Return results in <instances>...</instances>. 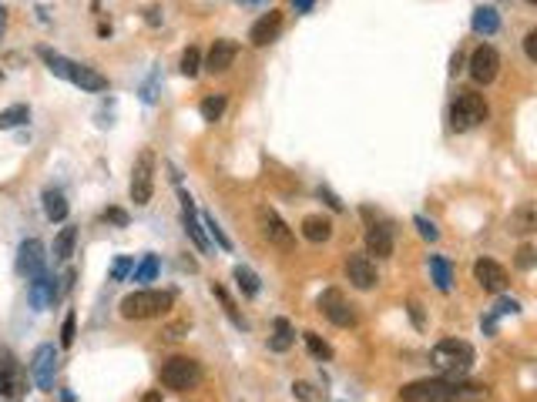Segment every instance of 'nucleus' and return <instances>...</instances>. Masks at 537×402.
<instances>
[{
	"instance_id": "obj_1",
	"label": "nucleus",
	"mask_w": 537,
	"mask_h": 402,
	"mask_svg": "<svg viewBox=\"0 0 537 402\" xmlns=\"http://www.w3.org/2000/svg\"><path fill=\"white\" fill-rule=\"evenodd\" d=\"M480 386H470L463 389L453 379H417V382H407L400 389V399L403 402H460L467 392H477Z\"/></svg>"
},
{
	"instance_id": "obj_2",
	"label": "nucleus",
	"mask_w": 537,
	"mask_h": 402,
	"mask_svg": "<svg viewBox=\"0 0 537 402\" xmlns=\"http://www.w3.org/2000/svg\"><path fill=\"white\" fill-rule=\"evenodd\" d=\"M175 305L171 292H154V289H138L121 299V315L128 322H145V318H158Z\"/></svg>"
},
{
	"instance_id": "obj_3",
	"label": "nucleus",
	"mask_w": 537,
	"mask_h": 402,
	"mask_svg": "<svg viewBox=\"0 0 537 402\" xmlns=\"http://www.w3.org/2000/svg\"><path fill=\"white\" fill-rule=\"evenodd\" d=\"M473 359H477V352H473L470 342H463V339H443V342H436L434 352H430V362L453 379L470 372Z\"/></svg>"
},
{
	"instance_id": "obj_4",
	"label": "nucleus",
	"mask_w": 537,
	"mask_h": 402,
	"mask_svg": "<svg viewBox=\"0 0 537 402\" xmlns=\"http://www.w3.org/2000/svg\"><path fill=\"white\" fill-rule=\"evenodd\" d=\"M487 114H490V108H487L484 94L463 91L460 98L450 104V127H453V131H470V127L484 125Z\"/></svg>"
},
{
	"instance_id": "obj_5",
	"label": "nucleus",
	"mask_w": 537,
	"mask_h": 402,
	"mask_svg": "<svg viewBox=\"0 0 537 402\" xmlns=\"http://www.w3.org/2000/svg\"><path fill=\"white\" fill-rule=\"evenodd\" d=\"M202 382V365L188 359V355H171L165 359L162 365V386L165 389H175V392H185V389H195Z\"/></svg>"
},
{
	"instance_id": "obj_6",
	"label": "nucleus",
	"mask_w": 537,
	"mask_h": 402,
	"mask_svg": "<svg viewBox=\"0 0 537 402\" xmlns=\"http://www.w3.org/2000/svg\"><path fill=\"white\" fill-rule=\"evenodd\" d=\"M154 151L152 148H145L135 158V168H131V201L135 205H148L154 195Z\"/></svg>"
},
{
	"instance_id": "obj_7",
	"label": "nucleus",
	"mask_w": 537,
	"mask_h": 402,
	"mask_svg": "<svg viewBox=\"0 0 537 402\" xmlns=\"http://www.w3.org/2000/svg\"><path fill=\"white\" fill-rule=\"evenodd\" d=\"M256 225H259V235H262L268 245L293 248V228L282 222L276 208H268V205H259V208H256Z\"/></svg>"
},
{
	"instance_id": "obj_8",
	"label": "nucleus",
	"mask_w": 537,
	"mask_h": 402,
	"mask_svg": "<svg viewBox=\"0 0 537 402\" xmlns=\"http://www.w3.org/2000/svg\"><path fill=\"white\" fill-rule=\"evenodd\" d=\"M320 309H322V315H326L333 326H339V328L356 326V309H353V305L343 299V292L326 289V292L320 295Z\"/></svg>"
},
{
	"instance_id": "obj_9",
	"label": "nucleus",
	"mask_w": 537,
	"mask_h": 402,
	"mask_svg": "<svg viewBox=\"0 0 537 402\" xmlns=\"http://www.w3.org/2000/svg\"><path fill=\"white\" fill-rule=\"evenodd\" d=\"M30 376L38 382V389H44V392L54 389V376H57V349H54V345H38V349H34Z\"/></svg>"
},
{
	"instance_id": "obj_10",
	"label": "nucleus",
	"mask_w": 537,
	"mask_h": 402,
	"mask_svg": "<svg viewBox=\"0 0 537 402\" xmlns=\"http://www.w3.org/2000/svg\"><path fill=\"white\" fill-rule=\"evenodd\" d=\"M500 71V54L490 44H480V47L470 54V77L477 84H490Z\"/></svg>"
},
{
	"instance_id": "obj_11",
	"label": "nucleus",
	"mask_w": 537,
	"mask_h": 402,
	"mask_svg": "<svg viewBox=\"0 0 537 402\" xmlns=\"http://www.w3.org/2000/svg\"><path fill=\"white\" fill-rule=\"evenodd\" d=\"M21 392H24L21 365H17L11 349H0V396H4V399H17Z\"/></svg>"
},
{
	"instance_id": "obj_12",
	"label": "nucleus",
	"mask_w": 537,
	"mask_h": 402,
	"mask_svg": "<svg viewBox=\"0 0 537 402\" xmlns=\"http://www.w3.org/2000/svg\"><path fill=\"white\" fill-rule=\"evenodd\" d=\"M366 218H370V214H366ZM366 251L376 255V258H390V255H393V225H390V222H383V218L373 222L370 218V225H366Z\"/></svg>"
},
{
	"instance_id": "obj_13",
	"label": "nucleus",
	"mask_w": 537,
	"mask_h": 402,
	"mask_svg": "<svg viewBox=\"0 0 537 402\" xmlns=\"http://www.w3.org/2000/svg\"><path fill=\"white\" fill-rule=\"evenodd\" d=\"M44 262H47V255H44V241L27 239L24 245L17 248V275H24L27 282L44 272Z\"/></svg>"
},
{
	"instance_id": "obj_14",
	"label": "nucleus",
	"mask_w": 537,
	"mask_h": 402,
	"mask_svg": "<svg viewBox=\"0 0 537 402\" xmlns=\"http://www.w3.org/2000/svg\"><path fill=\"white\" fill-rule=\"evenodd\" d=\"M346 278H349V285L359 292L376 289V282H380L376 265H373L366 255H349V258H346Z\"/></svg>"
},
{
	"instance_id": "obj_15",
	"label": "nucleus",
	"mask_w": 537,
	"mask_h": 402,
	"mask_svg": "<svg viewBox=\"0 0 537 402\" xmlns=\"http://www.w3.org/2000/svg\"><path fill=\"white\" fill-rule=\"evenodd\" d=\"M473 278L484 292H504L507 289V268L497 265L494 258H477L473 262Z\"/></svg>"
},
{
	"instance_id": "obj_16",
	"label": "nucleus",
	"mask_w": 537,
	"mask_h": 402,
	"mask_svg": "<svg viewBox=\"0 0 537 402\" xmlns=\"http://www.w3.org/2000/svg\"><path fill=\"white\" fill-rule=\"evenodd\" d=\"M30 305H34V312H44L47 305H54L57 302V295H61V289H57V278H51L47 272H40V275L30 278Z\"/></svg>"
},
{
	"instance_id": "obj_17",
	"label": "nucleus",
	"mask_w": 537,
	"mask_h": 402,
	"mask_svg": "<svg viewBox=\"0 0 537 402\" xmlns=\"http://www.w3.org/2000/svg\"><path fill=\"white\" fill-rule=\"evenodd\" d=\"M279 30H282V11H268L252 24L249 40H252L256 47H266V44H272V40L279 38Z\"/></svg>"
},
{
	"instance_id": "obj_18",
	"label": "nucleus",
	"mask_w": 537,
	"mask_h": 402,
	"mask_svg": "<svg viewBox=\"0 0 537 402\" xmlns=\"http://www.w3.org/2000/svg\"><path fill=\"white\" fill-rule=\"evenodd\" d=\"M235 57H239V44H235V40H215L212 50H208L205 67H208L212 74H225L232 64H235Z\"/></svg>"
},
{
	"instance_id": "obj_19",
	"label": "nucleus",
	"mask_w": 537,
	"mask_h": 402,
	"mask_svg": "<svg viewBox=\"0 0 537 402\" xmlns=\"http://www.w3.org/2000/svg\"><path fill=\"white\" fill-rule=\"evenodd\" d=\"M181 225H185V235L195 241V248L208 251V239H205L202 225H198V218H195V201L188 191H181Z\"/></svg>"
},
{
	"instance_id": "obj_20",
	"label": "nucleus",
	"mask_w": 537,
	"mask_h": 402,
	"mask_svg": "<svg viewBox=\"0 0 537 402\" xmlns=\"http://www.w3.org/2000/svg\"><path fill=\"white\" fill-rule=\"evenodd\" d=\"M71 84H77L81 91L98 94V91H108V77H104L101 71L88 67V64H74V67H71Z\"/></svg>"
},
{
	"instance_id": "obj_21",
	"label": "nucleus",
	"mask_w": 537,
	"mask_h": 402,
	"mask_svg": "<svg viewBox=\"0 0 537 402\" xmlns=\"http://www.w3.org/2000/svg\"><path fill=\"white\" fill-rule=\"evenodd\" d=\"M303 235H306V241H312V245H322V241L333 239V222L322 218V214H306V218H303Z\"/></svg>"
},
{
	"instance_id": "obj_22",
	"label": "nucleus",
	"mask_w": 537,
	"mask_h": 402,
	"mask_svg": "<svg viewBox=\"0 0 537 402\" xmlns=\"http://www.w3.org/2000/svg\"><path fill=\"white\" fill-rule=\"evenodd\" d=\"M40 201H44V214H47L51 222H64L67 212H71V205H67V198H64V191H57V188H47Z\"/></svg>"
},
{
	"instance_id": "obj_23",
	"label": "nucleus",
	"mask_w": 537,
	"mask_h": 402,
	"mask_svg": "<svg viewBox=\"0 0 537 402\" xmlns=\"http://www.w3.org/2000/svg\"><path fill=\"white\" fill-rule=\"evenodd\" d=\"M430 275H434V285L440 292L453 289V265H450L443 255H430Z\"/></svg>"
},
{
	"instance_id": "obj_24",
	"label": "nucleus",
	"mask_w": 537,
	"mask_h": 402,
	"mask_svg": "<svg viewBox=\"0 0 537 402\" xmlns=\"http://www.w3.org/2000/svg\"><path fill=\"white\" fill-rule=\"evenodd\" d=\"M473 30L477 34H484V38H490V34H497V27H500V13L494 11V7H477L473 11Z\"/></svg>"
},
{
	"instance_id": "obj_25",
	"label": "nucleus",
	"mask_w": 537,
	"mask_h": 402,
	"mask_svg": "<svg viewBox=\"0 0 537 402\" xmlns=\"http://www.w3.org/2000/svg\"><path fill=\"white\" fill-rule=\"evenodd\" d=\"M534 228H537V214H534V205L527 201V205H521V208L511 214V231L514 235H531Z\"/></svg>"
},
{
	"instance_id": "obj_26",
	"label": "nucleus",
	"mask_w": 537,
	"mask_h": 402,
	"mask_svg": "<svg viewBox=\"0 0 537 402\" xmlns=\"http://www.w3.org/2000/svg\"><path fill=\"white\" fill-rule=\"evenodd\" d=\"M272 328H276V335L268 339V349H272V352H289V349H293L295 332H293V326H289V318H276V322H272Z\"/></svg>"
},
{
	"instance_id": "obj_27",
	"label": "nucleus",
	"mask_w": 537,
	"mask_h": 402,
	"mask_svg": "<svg viewBox=\"0 0 537 402\" xmlns=\"http://www.w3.org/2000/svg\"><path fill=\"white\" fill-rule=\"evenodd\" d=\"M225 104H229V98H225V94H208V98L198 104V114H202V121H208V125L222 121V114H225Z\"/></svg>"
},
{
	"instance_id": "obj_28",
	"label": "nucleus",
	"mask_w": 537,
	"mask_h": 402,
	"mask_svg": "<svg viewBox=\"0 0 537 402\" xmlns=\"http://www.w3.org/2000/svg\"><path fill=\"white\" fill-rule=\"evenodd\" d=\"M74 241H77V228L67 225L57 231V239H54V258L57 262H67L71 255H74Z\"/></svg>"
},
{
	"instance_id": "obj_29",
	"label": "nucleus",
	"mask_w": 537,
	"mask_h": 402,
	"mask_svg": "<svg viewBox=\"0 0 537 402\" xmlns=\"http://www.w3.org/2000/svg\"><path fill=\"white\" fill-rule=\"evenodd\" d=\"M30 121V108L27 104H11L7 111H0V131H11V127H21Z\"/></svg>"
},
{
	"instance_id": "obj_30",
	"label": "nucleus",
	"mask_w": 537,
	"mask_h": 402,
	"mask_svg": "<svg viewBox=\"0 0 537 402\" xmlns=\"http://www.w3.org/2000/svg\"><path fill=\"white\" fill-rule=\"evenodd\" d=\"M232 275H235V282H239V289H242V295H249V299H256L262 285H259V275H256V272H252V268H249V265H235V272H232Z\"/></svg>"
},
{
	"instance_id": "obj_31",
	"label": "nucleus",
	"mask_w": 537,
	"mask_h": 402,
	"mask_svg": "<svg viewBox=\"0 0 537 402\" xmlns=\"http://www.w3.org/2000/svg\"><path fill=\"white\" fill-rule=\"evenodd\" d=\"M40 57H44V64L51 67V74L71 81V67H74V61H67V57H61V54H54V50H47V47H40Z\"/></svg>"
},
{
	"instance_id": "obj_32",
	"label": "nucleus",
	"mask_w": 537,
	"mask_h": 402,
	"mask_svg": "<svg viewBox=\"0 0 537 402\" xmlns=\"http://www.w3.org/2000/svg\"><path fill=\"white\" fill-rule=\"evenodd\" d=\"M198 71H202V54H198V47H188L181 54V74L198 77Z\"/></svg>"
},
{
	"instance_id": "obj_33",
	"label": "nucleus",
	"mask_w": 537,
	"mask_h": 402,
	"mask_svg": "<svg viewBox=\"0 0 537 402\" xmlns=\"http://www.w3.org/2000/svg\"><path fill=\"white\" fill-rule=\"evenodd\" d=\"M303 339H306L309 352H312V355H316L320 362H329V359H333V349H329V345H326V342H322L320 335H316V332H306Z\"/></svg>"
},
{
	"instance_id": "obj_34",
	"label": "nucleus",
	"mask_w": 537,
	"mask_h": 402,
	"mask_svg": "<svg viewBox=\"0 0 537 402\" xmlns=\"http://www.w3.org/2000/svg\"><path fill=\"white\" fill-rule=\"evenodd\" d=\"M205 222V228H208V235H212V239H215V245L222 251H232V241H229V235H225V231H222V228H218V222L215 218H212V214H205L202 218Z\"/></svg>"
},
{
	"instance_id": "obj_35",
	"label": "nucleus",
	"mask_w": 537,
	"mask_h": 402,
	"mask_svg": "<svg viewBox=\"0 0 537 402\" xmlns=\"http://www.w3.org/2000/svg\"><path fill=\"white\" fill-rule=\"evenodd\" d=\"M128 272H135V258H131V255H121V258H115V265H111V282H125Z\"/></svg>"
},
{
	"instance_id": "obj_36",
	"label": "nucleus",
	"mask_w": 537,
	"mask_h": 402,
	"mask_svg": "<svg viewBox=\"0 0 537 402\" xmlns=\"http://www.w3.org/2000/svg\"><path fill=\"white\" fill-rule=\"evenodd\" d=\"M158 275V258L154 255H145V262L135 268V282H152Z\"/></svg>"
},
{
	"instance_id": "obj_37",
	"label": "nucleus",
	"mask_w": 537,
	"mask_h": 402,
	"mask_svg": "<svg viewBox=\"0 0 537 402\" xmlns=\"http://www.w3.org/2000/svg\"><path fill=\"white\" fill-rule=\"evenodd\" d=\"M413 225H417V231H420V239H426V241H436V239H440V231H436V225L430 222V218L417 214V218H413Z\"/></svg>"
},
{
	"instance_id": "obj_38",
	"label": "nucleus",
	"mask_w": 537,
	"mask_h": 402,
	"mask_svg": "<svg viewBox=\"0 0 537 402\" xmlns=\"http://www.w3.org/2000/svg\"><path fill=\"white\" fill-rule=\"evenodd\" d=\"M517 312H521V302H517V299H500L497 305H494V312H490V318L497 322L500 315H517Z\"/></svg>"
},
{
	"instance_id": "obj_39",
	"label": "nucleus",
	"mask_w": 537,
	"mask_h": 402,
	"mask_svg": "<svg viewBox=\"0 0 537 402\" xmlns=\"http://www.w3.org/2000/svg\"><path fill=\"white\" fill-rule=\"evenodd\" d=\"M74 312H67V318H64V326H61V345H64V349H71V345H74Z\"/></svg>"
},
{
	"instance_id": "obj_40",
	"label": "nucleus",
	"mask_w": 537,
	"mask_h": 402,
	"mask_svg": "<svg viewBox=\"0 0 537 402\" xmlns=\"http://www.w3.org/2000/svg\"><path fill=\"white\" fill-rule=\"evenodd\" d=\"M293 396H295V399H303V402H316V399H320V392H312V386H309V382H295Z\"/></svg>"
},
{
	"instance_id": "obj_41",
	"label": "nucleus",
	"mask_w": 537,
	"mask_h": 402,
	"mask_svg": "<svg viewBox=\"0 0 537 402\" xmlns=\"http://www.w3.org/2000/svg\"><path fill=\"white\" fill-rule=\"evenodd\" d=\"M517 268H534V248H531V245H521V248H517Z\"/></svg>"
},
{
	"instance_id": "obj_42",
	"label": "nucleus",
	"mask_w": 537,
	"mask_h": 402,
	"mask_svg": "<svg viewBox=\"0 0 537 402\" xmlns=\"http://www.w3.org/2000/svg\"><path fill=\"white\" fill-rule=\"evenodd\" d=\"M104 222H111V225L125 228V225H128V212H125V208H108V212H104Z\"/></svg>"
},
{
	"instance_id": "obj_43",
	"label": "nucleus",
	"mask_w": 537,
	"mask_h": 402,
	"mask_svg": "<svg viewBox=\"0 0 537 402\" xmlns=\"http://www.w3.org/2000/svg\"><path fill=\"white\" fill-rule=\"evenodd\" d=\"M524 54H527V61H537V30H527V38H524Z\"/></svg>"
},
{
	"instance_id": "obj_44",
	"label": "nucleus",
	"mask_w": 537,
	"mask_h": 402,
	"mask_svg": "<svg viewBox=\"0 0 537 402\" xmlns=\"http://www.w3.org/2000/svg\"><path fill=\"white\" fill-rule=\"evenodd\" d=\"M320 198H326V205H329L333 212H343V201L336 198V195H333V191H329V188H326V185H322V188H320Z\"/></svg>"
},
{
	"instance_id": "obj_45",
	"label": "nucleus",
	"mask_w": 537,
	"mask_h": 402,
	"mask_svg": "<svg viewBox=\"0 0 537 402\" xmlns=\"http://www.w3.org/2000/svg\"><path fill=\"white\" fill-rule=\"evenodd\" d=\"M185 332H188V322H171V326L165 328V335H168V339H181Z\"/></svg>"
},
{
	"instance_id": "obj_46",
	"label": "nucleus",
	"mask_w": 537,
	"mask_h": 402,
	"mask_svg": "<svg viewBox=\"0 0 537 402\" xmlns=\"http://www.w3.org/2000/svg\"><path fill=\"white\" fill-rule=\"evenodd\" d=\"M407 309H409V318H413V326L423 328V312H420V305H417V302H409Z\"/></svg>"
},
{
	"instance_id": "obj_47",
	"label": "nucleus",
	"mask_w": 537,
	"mask_h": 402,
	"mask_svg": "<svg viewBox=\"0 0 537 402\" xmlns=\"http://www.w3.org/2000/svg\"><path fill=\"white\" fill-rule=\"evenodd\" d=\"M145 13H148V24H162V11H158V7H148V11H145Z\"/></svg>"
},
{
	"instance_id": "obj_48",
	"label": "nucleus",
	"mask_w": 537,
	"mask_h": 402,
	"mask_svg": "<svg viewBox=\"0 0 537 402\" xmlns=\"http://www.w3.org/2000/svg\"><path fill=\"white\" fill-rule=\"evenodd\" d=\"M460 67H463V57H460V54H453V57H450V74L457 77V71H460Z\"/></svg>"
},
{
	"instance_id": "obj_49",
	"label": "nucleus",
	"mask_w": 537,
	"mask_h": 402,
	"mask_svg": "<svg viewBox=\"0 0 537 402\" xmlns=\"http://www.w3.org/2000/svg\"><path fill=\"white\" fill-rule=\"evenodd\" d=\"M293 4H295V7H299V11H303V13H306V11H312V0H293Z\"/></svg>"
},
{
	"instance_id": "obj_50",
	"label": "nucleus",
	"mask_w": 537,
	"mask_h": 402,
	"mask_svg": "<svg viewBox=\"0 0 537 402\" xmlns=\"http://www.w3.org/2000/svg\"><path fill=\"white\" fill-rule=\"evenodd\" d=\"M141 402H162V392H158V389H154V392H148V396H145V399H141Z\"/></svg>"
},
{
	"instance_id": "obj_51",
	"label": "nucleus",
	"mask_w": 537,
	"mask_h": 402,
	"mask_svg": "<svg viewBox=\"0 0 537 402\" xmlns=\"http://www.w3.org/2000/svg\"><path fill=\"white\" fill-rule=\"evenodd\" d=\"M0 24H4V7H0Z\"/></svg>"
},
{
	"instance_id": "obj_52",
	"label": "nucleus",
	"mask_w": 537,
	"mask_h": 402,
	"mask_svg": "<svg viewBox=\"0 0 537 402\" xmlns=\"http://www.w3.org/2000/svg\"><path fill=\"white\" fill-rule=\"evenodd\" d=\"M527 4H537V0H527Z\"/></svg>"
},
{
	"instance_id": "obj_53",
	"label": "nucleus",
	"mask_w": 537,
	"mask_h": 402,
	"mask_svg": "<svg viewBox=\"0 0 537 402\" xmlns=\"http://www.w3.org/2000/svg\"><path fill=\"white\" fill-rule=\"evenodd\" d=\"M249 4H259V0H249Z\"/></svg>"
},
{
	"instance_id": "obj_54",
	"label": "nucleus",
	"mask_w": 537,
	"mask_h": 402,
	"mask_svg": "<svg viewBox=\"0 0 537 402\" xmlns=\"http://www.w3.org/2000/svg\"><path fill=\"white\" fill-rule=\"evenodd\" d=\"M0 34H4V24H0Z\"/></svg>"
}]
</instances>
